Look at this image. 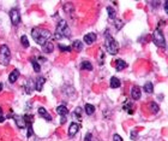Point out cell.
<instances>
[{
	"label": "cell",
	"instance_id": "cell-16",
	"mask_svg": "<svg viewBox=\"0 0 168 141\" xmlns=\"http://www.w3.org/2000/svg\"><path fill=\"white\" fill-rule=\"evenodd\" d=\"M35 89V85H34V81L30 79L29 80L27 83H25V92L28 93V94H31V92Z\"/></svg>",
	"mask_w": 168,
	"mask_h": 141
},
{
	"label": "cell",
	"instance_id": "cell-1",
	"mask_svg": "<svg viewBox=\"0 0 168 141\" xmlns=\"http://www.w3.org/2000/svg\"><path fill=\"white\" fill-rule=\"evenodd\" d=\"M31 36L33 39L35 40V42L39 45H44L47 44L48 41H50L52 39V34L49 30L47 29H43V28H34L33 32H31Z\"/></svg>",
	"mask_w": 168,
	"mask_h": 141
},
{
	"label": "cell",
	"instance_id": "cell-31",
	"mask_svg": "<svg viewBox=\"0 0 168 141\" xmlns=\"http://www.w3.org/2000/svg\"><path fill=\"white\" fill-rule=\"evenodd\" d=\"M80 112H82V109L77 107L76 110H74V117H77L78 120H80Z\"/></svg>",
	"mask_w": 168,
	"mask_h": 141
},
{
	"label": "cell",
	"instance_id": "cell-15",
	"mask_svg": "<svg viewBox=\"0 0 168 141\" xmlns=\"http://www.w3.org/2000/svg\"><path fill=\"white\" fill-rule=\"evenodd\" d=\"M42 50L44 53H52V52L54 51V45L50 42V41H48L47 44H44L43 47H42Z\"/></svg>",
	"mask_w": 168,
	"mask_h": 141
},
{
	"label": "cell",
	"instance_id": "cell-6",
	"mask_svg": "<svg viewBox=\"0 0 168 141\" xmlns=\"http://www.w3.org/2000/svg\"><path fill=\"white\" fill-rule=\"evenodd\" d=\"M10 17H11V22H12V24L16 27L18 26L21 23V13L18 9H12L10 11Z\"/></svg>",
	"mask_w": 168,
	"mask_h": 141
},
{
	"label": "cell",
	"instance_id": "cell-5",
	"mask_svg": "<svg viewBox=\"0 0 168 141\" xmlns=\"http://www.w3.org/2000/svg\"><path fill=\"white\" fill-rule=\"evenodd\" d=\"M153 41L156 46L159 47H166V41H165V36L162 34V30L160 28H157L153 34Z\"/></svg>",
	"mask_w": 168,
	"mask_h": 141
},
{
	"label": "cell",
	"instance_id": "cell-30",
	"mask_svg": "<svg viewBox=\"0 0 168 141\" xmlns=\"http://www.w3.org/2000/svg\"><path fill=\"white\" fill-rule=\"evenodd\" d=\"M84 141H96V140L94 139V136H92V134H91V133H88V134L85 135Z\"/></svg>",
	"mask_w": 168,
	"mask_h": 141
},
{
	"label": "cell",
	"instance_id": "cell-2",
	"mask_svg": "<svg viewBox=\"0 0 168 141\" xmlns=\"http://www.w3.org/2000/svg\"><path fill=\"white\" fill-rule=\"evenodd\" d=\"M70 29H68V26H67V22L65 19H61L56 26V29H55V34H54V39L59 40V39H62V38H70Z\"/></svg>",
	"mask_w": 168,
	"mask_h": 141
},
{
	"label": "cell",
	"instance_id": "cell-4",
	"mask_svg": "<svg viewBox=\"0 0 168 141\" xmlns=\"http://www.w3.org/2000/svg\"><path fill=\"white\" fill-rule=\"evenodd\" d=\"M10 59H11L10 48L6 45H3L0 47V64H3V65H9Z\"/></svg>",
	"mask_w": 168,
	"mask_h": 141
},
{
	"label": "cell",
	"instance_id": "cell-32",
	"mask_svg": "<svg viewBox=\"0 0 168 141\" xmlns=\"http://www.w3.org/2000/svg\"><path fill=\"white\" fill-rule=\"evenodd\" d=\"M113 141H123V138H121L120 135H118V134H114V136H113Z\"/></svg>",
	"mask_w": 168,
	"mask_h": 141
},
{
	"label": "cell",
	"instance_id": "cell-28",
	"mask_svg": "<svg viewBox=\"0 0 168 141\" xmlns=\"http://www.w3.org/2000/svg\"><path fill=\"white\" fill-rule=\"evenodd\" d=\"M21 42H22V45L24 46V47H28L29 46V40H28V38L25 36V35H23V36L21 38Z\"/></svg>",
	"mask_w": 168,
	"mask_h": 141
},
{
	"label": "cell",
	"instance_id": "cell-26",
	"mask_svg": "<svg viewBox=\"0 0 168 141\" xmlns=\"http://www.w3.org/2000/svg\"><path fill=\"white\" fill-rule=\"evenodd\" d=\"M124 109L129 112L130 115H132L133 113V105L131 104V103H126L125 105H124Z\"/></svg>",
	"mask_w": 168,
	"mask_h": 141
},
{
	"label": "cell",
	"instance_id": "cell-18",
	"mask_svg": "<svg viewBox=\"0 0 168 141\" xmlns=\"http://www.w3.org/2000/svg\"><path fill=\"white\" fill-rule=\"evenodd\" d=\"M80 69L82 70H89V71H91L92 70V64L88 60H84L82 62V64H80Z\"/></svg>",
	"mask_w": 168,
	"mask_h": 141
},
{
	"label": "cell",
	"instance_id": "cell-24",
	"mask_svg": "<svg viewBox=\"0 0 168 141\" xmlns=\"http://www.w3.org/2000/svg\"><path fill=\"white\" fill-rule=\"evenodd\" d=\"M85 112H86V115H92L95 112V106L91 104H86L85 105Z\"/></svg>",
	"mask_w": 168,
	"mask_h": 141
},
{
	"label": "cell",
	"instance_id": "cell-7",
	"mask_svg": "<svg viewBox=\"0 0 168 141\" xmlns=\"http://www.w3.org/2000/svg\"><path fill=\"white\" fill-rule=\"evenodd\" d=\"M56 112L59 113L61 116V124H64V123L66 122V118H67V115H68V110L66 106H64V105H60V106L56 107Z\"/></svg>",
	"mask_w": 168,
	"mask_h": 141
},
{
	"label": "cell",
	"instance_id": "cell-27",
	"mask_svg": "<svg viewBox=\"0 0 168 141\" xmlns=\"http://www.w3.org/2000/svg\"><path fill=\"white\" fill-rule=\"evenodd\" d=\"M114 24H115V27H117V30H120L124 26V22L121 19H114Z\"/></svg>",
	"mask_w": 168,
	"mask_h": 141
},
{
	"label": "cell",
	"instance_id": "cell-20",
	"mask_svg": "<svg viewBox=\"0 0 168 141\" xmlns=\"http://www.w3.org/2000/svg\"><path fill=\"white\" fill-rule=\"evenodd\" d=\"M72 47H73V50H76L77 52H79V51H82V50H83V44L80 42L79 40H76V41H73Z\"/></svg>",
	"mask_w": 168,
	"mask_h": 141
},
{
	"label": "cell",
	"instance_id": "cell-29",
	"mask_svg": "<svg viewBox=\"0 0 168 141\" xmlns=\"http://www.w3.org/2000/svg\"><path fill=\"white\" fill-rule=\"evenodd\" d=\"M58 47H59V50L60 51H64V52H70L72 48H71V47L70 46H64V45H59V46H58Z\"/></svg>",
	"mask_w": 168,
	"mask_h": 141
},
{
	"label": "cell",
	"instance_id": "cell-13",
	"mask_svg": "<svg viewBox=\"0 0 168 141\" xmlns=\"http://www.w3.org/2000/svg\"><path fill=\"white\" fill-rule=\"evenodd\" d=\"M39 115L41 116L42 118H44L46 121H48V122H50V121H52L50 115L47 112V110H46L44 107H40V109H39Z\"/></svg>",
	"mask_w": 168,
	"mask_h": 141
},
{
	"label": "cell",
	"instance_id": "cell-14",
	"mask_svg": "<svg viewBox=\"0 0 168 141\" xmlns=\"http://www.w3.org/2000/svg\"><path fill=\"white\" fill-rule=\"evenodd\" d=\"M44 82H46V79L43 77V76H41V77H39L37 81H36V83H35V89L37 92H41L42 91V87L44 85Z\"/></svg>",
	"mask_w": 168,
	"mask_h": 141
},
{
	"label": "cell",
	"instance_id": "cell-34",
	"mask_svg": "<svg viewBox=\"0 0 168 141\" xmlns=\"http://www.w3.org/2000/svg\"><path fill=\"white\" fill-rule=\"evenodd\" d=\"M165 11H166L167 15H168V1H166V3H165Z\"/></svg>",
	"mask_w": 168,
	"mask_h": 141
},
{
	"label": "cell",
	"instance_id": "cell-35",
	"mask_svg": "<svg viewBox=\"0 0 168 141\" xmlns=\"http://www.w3.org/2000/svg\"><path fill=\"white\" fill-rule=\"evenodd\" d=\"M1 89H3V83H0V92H1Z\"/></svg>",
	"mask_w": 168,
	"mask_h": 141
},
{
	"label": "cell",
	"instance_id": "cell-17",
	"mask_svg": "<svg viewBox=\"0 0 168 141\" xmlns=\"http://www.w3.org/2000/svg\"><path fill=\"white\" fill-rule=\"evenodd\" d=\"M126 63L123 60V59H118L117 62H115V69L118 70V71H121V70H124L126 68Z\"/></svg>",
	"mask_w": 168,
	"mask_h": 141
},
{
	"label": "cell",
	"instance_id": "cell-23",
	"mask_svg": "<svg viewBox=\"0 0 168 141\" xmlns=\"http://www.w3.org/2000/svg\"><path fill=\"white\" fill-rule=\"evenodd\" d=\"M120 80L117 79V77H112L111 79V87L112 88H119L120 87Z\"/></svg>",
	"mask_w": 168,
	"mask_h": 141
},
{
	"label": "cell",
	"instance_id": "cell-21",
	"mask_svg": "<svg viewBox=\"0 0 168 141\" xmlns=\"http://www.w3.org/2000/svg\"><path fill=\"white\" fill-rule=\"evenodd\" d=\"M143 89H144V92H145V93L151 94V93L154 92V86H153V83H151V82H148V83H145V85H144Z\"/></svg>",
	"mask_w": 168,
	"mask_h": 141
},
{
	"label": "cell",
	"instance_id": "cell-12",
	"mask_svg": "<svg viewBox=\"0 0 168 141\" xmlns=\"http://www.w3.org/2000/svg\"><path fill=\"white\" fill-rule=\"evenodd\" d=\"M18 77H19V71L17 69H15V70H12L11 71V74L9 75V81L11 82V83H15V82L18 80Z\"/></svg>",
	"mask_w": 168,
	"mask_h": 141
},
{
	"label": "cell",
	"instance_id": "cell-11",
	"mask_svg": "<svg viewBox=\"0 0 168 141\" xmlns=\"http://www.w3.org/2000/svg\"><path fill=\"white\" fill-rule=\"evenodd\" d=\"M131 97L133 100H138L141 98V88L138 86H133L131 89Z\"/></svg>",
	"mask_w": 168,
	"mask_h": 141
},
{
	"label": "cell",
	"instance_id": "cell-22",
	"mask_svg": "<svg viewBox=\"0 0 168 141\" xmlns=\"http://www.w3.org/2000/svg\"><path fill=\"white\" fill-rule=\"evenodd\" d=\"M107 11H108V16H109V18H111L112 21L114 19H117V13H115V10L111 6H108L107 7Z\"/></svg>",
	"mask_w": 168,
	"mask_h": 141
},
{
	"label": "cell",
	"instance_id": "cell-25",
	"mask_svg": "<svg viewBox=\"0 0 168 141\" xmlns=\"http://www.w3.org/2000/svg\"><path fill=\"white\" fill-rule=\"evenodd\" d=\"M149 106H150V110H151V112L153 113H156V112H159V105L157 104H156V103H150V105H149Z\"/></svg>",
	"mask_w": 168,
	"mask_h": 141
},
{
	"label": "cell",
	"instance_id": "cell-3",
	"mask_svg": "<svg viewBox=\"0 0 168 141\" xmlns=\"http://www.w3.org/2000/svg\"><path fill=\"white\" fill-rule=\"evenodd\" d=\"M105 46H106V50L109 54L115 56L119 51V45L118 42L114 40V38H112V35L109 34L108 32H106V40H105Z\"/></svg>",
	"mask_w": 168,
	"mask_h": 141
},
{
	"label": "cell",
	"instance_id": "cell-9",
	"mask_svg": "<svg viewBox=\"0 0 168 141\" xmlns=\"http://www.w3.org/2000/svg\"><path fill=\"white\" fill-rule=\"evenodd\" d=\"M10 117H12V118H15L17 126H18L19 128H25L27 124H25V120H24V116H17V115H11Z\"/></svg>",
	"mask_w": 168,
	"mask_h": 141
},
{
	"label": "cell",
	"instance_id": "cell-19",
	"mask_svg": "<svg viewBox=\"0 0 168 141\" xmlns=\"http://www.w3.org/2000/svg\"><path fill=\"white\" fill-rule=\"evenodd\" d=\"M31 64H33V68H34V71H35V73L41 71V65H40V63L35 59V58H33V59H31Z\"/></svg>",
	"mask_w": 168,
	"mask_h": 141
},
{
	"label": "cell",
	"instance_id": "cell-33",
	"mask_svg": "<svg viewBox=\"0 0 168 141\" xmlns=\"http://www.w3.org/2000/svg\"><path fill=\"white\" fill-rule=\"evenodd\" d=\"M5 121V117H4V115H3V109L0 107V123H3Z\"/></svg>",
	"mask_w": 168,
	"mask_h": 141
},
{
	"label": "cell",
	"instance_id": "cell-8",
	"mask_svg": "<svg viewBox=\"0 0 168 141\" xmlns=\"http://www.w3.org/2000/svg\"><path fill=\"white\" fill-rule=\"evenodd\" d=\"M79 129H80V126L78 124V123L72 122L71 124H70V128H68V136H70V138H73L74 135L78 133Z\"/></svg>",
	"mask_w": 168,
	"mask_h": 141
},
{
	"label": "cell",
	"instance_id": "cell-10",
	"mask_svg": "<svg viewBox=\"0 0 168 141\" xmlns=\"http://www.w3.org/2000/svg\"><path fill=\"white\" fill-rule=\"evenodd\" d=\"M96 39H97V36H96L95 33H89V34H86L84 36V42L86 45H91V44L95 42Z\"/></svg>",
	"mask_w": 168,
	"mask_h": 141
}]
</instances>
